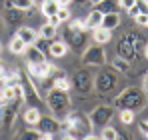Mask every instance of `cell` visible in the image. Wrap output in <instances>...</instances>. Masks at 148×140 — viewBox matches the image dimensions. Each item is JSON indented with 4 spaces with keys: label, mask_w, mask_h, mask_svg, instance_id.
I'll return each mask as SVG.
<instances>
[{
    "label": "cell",
    "mask_w": 148,
    "mask_h": 140,
    "mask_svg": "<svg viewBox=\"0 0 148 140\" xmlns=\"http://www.w3.org/2000/svg\"><path fill=\"white\" fill-rule=\"evenodd\" d=\"M92 122L90 116L82 114V112H72L66 118L60 120V132H64V138H86L92 132Z\"/></svg>",
    "instance_id": "cell-1"
},
{
    "label": "cell",
    "mask_w": 148,
    "mask_h": 140,
    "mask_svg": "<svg viewBox=\"0 0 148 140\" xmlns=\"http://www.w3.org/2000/svg\"><path fill=\"white\" fill-rule=\"evenodd\" d=\"M46 106L52 112V116H56L58 120L66 118L70 114V106H72V100L66 90H58V88H50L46 94Z\"/></svg>",
    "instance_id": "cell-2"
},
{
    "label": "cell",
    "mask_w": 148,
    "mask_h": 140,
    "mask_svg": "<svg viewBox=\"0 0 148 140\" xmlns=\"http://www.w3.org/2000/svg\"><path fill=\"white\" fill-rule=\"evenodd\" d=\"M114 106L118 108H130V110H138V108H144L146 106V94L142 92L140 88H126L116 100H114Z\"/></svg>",
    "instance_id": "cell-3"
},
{
    "label": "cell",
    "mask_w": 148,
    "mask_h": 140,
    "mask_svg": "<svg viewBox=\"0 0 148 140\" xmlns=\"http://www.w3.org/2000/svg\"><path fill=\"white\" fill-rule=\"evenodd\" d=\"M82 64L86 66H104L106 64V50H104V44H92L84 50L82 54Z\"/></svg>",
    "instance_id": "cell-4"
},
{
    "label": "cell",
    "mask_w": 148,
    "mask_h": 140,
    "mask_svg": "<svg viewBox=\"0 0 148 140\" xmlns=\"http://www.w3.org/2000/svg\"><path fill=\"white\" fill-rule=\"evenodd\" d=\"M38 130L42 132V140H50L54 134L60 132V120L56 116H40L38 120Z\"/></svg>",
    "instance_id": "cell-5"
},
{
    "label": "cell",
    "mask_w": 148,
    "mask_h": 140,
    "mask_svg": "<svg viewBox=\"0 0 148 140\" xmlns=\"http://www.w3.org/2000/svg\"><path fill=\"white\" fill-rule=\"evenodd\" d=\"M114 84H116L114 68L112 70H100L98 74H96V78H94V86H96V90L102 92V94L110 92V90L114 88Z\"/></svg>",
    "instance_id": "cell-6"
},
{
    "label": "cell",
    "mask_w": 148,
    "mask_h": 140,
    "mask_svg": "<svg viewBox=\"0 0 148 140\" xmlns=\"http://www.w3.org/2000/svg\"><path fill=\"white\" fill-rule=\"evenodd\" d=\"M110 118H112V108L110 106H96L94 110H92V114H90V122H92V126H106L108 122H110Z\"/></svg>",
    "instance_id": "cell-7"
},
{
    "label": "cell",
    "mask_w": 148,
    "mask_h": 140,
    "mask_svg": "<svg viewBox=\"0 0 148 140\" xmlns=\"http://www.w3.org/2000/svg\"><path fill=\"white\" fill-rule=\"evenodd\" d=\"M134 34L132 32H128V34H124L122 38H120V42H118V56H122L126 60H132L134 58Z\"/></svg>",
    "instance_id": "cell-8"
},
{
    "label": "cell",
    "mask_w": 148,
    "mask_h": 140,
    "mask_svg": "<svg viewBox=\"0 0 148 140\" xmlns=\"http://www.w3.org/2000/svg\"><path fill=\"white\" fill-rule=\"evenodd\" d=\"M54 70H58V68L54 64H50L48 60H42L38 64H28V74L34 76V78H48Z\"/></svg>",
    "instance_id": "cell-9"
},
{
    "label": "cell",
    "mask_w": 148,
    "mask_h": 140,
    "mask_svg": "<svg viewBox=\"0 0 148 140\" xmlns=\"http://www.w3.org/2000/svg\"><path fill=\"white\" fill-rule=\"evenodd\" d=\"M78 90H82V92H88L92 86H94V78L86 72V70H78L76 72V76H74V84Z\"/></svg>",
    "instance_id": "cell-10"
},
{
    "label": "cell",
    "mask_w": 148,
    "mask_h": 140,
    "mask_svg": "<svg viewBox=\"0 0 148 140\" xmlns=\"http://www.w3.org/2000/svg\"><path fill=\"white\" fill-rule=\"evenodd\" d=\"M20 84H22V100H26L30 106H34V102L40 100V94L36 90V86L30 84L28 80H20Z\"/></svg>",
    "instance_id": "cell-11"
},
{
    "label": "cell",
    "mask_w": 148,
    "mask_h": 140,
    "mask_svg": "<svg viewBox=\"0 0 148 140\" xmlns=\"http://www.w3.org/2000/svg\"><path fill=\"white\" fill-rule=\"evenodd\" d=\"M22 56H26V60H28V64H38V62H42V60H46V54H44V52H42L40 48L36 46V44H28Z\"/></svg>",
    "instance_id": "cell-12"
},
{
    "label": "cell",
    "mask_w": 148,
    "mask_h": 140,
    "mask_svg": "<svg viewBox=\"0 0 148 140\" xmlns=\"http://www.w3.org/2000/svg\"><path fill=\"white\" fill-rule=\"evenodd\" d=\"M68 50H70V46H68L66 40H52L50 48H48V54L54 56V58H64L68 54Z\"/></svg>",
    "instance_id": "cell-13"
},
{
    "label": "cell",
    "mask_w": 148,
    "mask_h": 140,
    "mask_svg": "<svg viewBox=\"0 0 148 140\" xmlns=\"http://www.w3.org/2000/svg\"><path fill=\"white\" fill-rule=\"evenodd\" d=\"M16 36H20L26 44H34L38 40V30H34L32 26H20L16 30Z\"/></svg>",
    "instance_id": "cell-14"
},
{
    "label": "cell",
    "mask_w": 148,
    "mask_h": 140,
    "mask_svg": "<svg viewBox=\"0 0 148 140\" xmlns=\"http://www.w3.org/2000/svg\"><path fill=\"white\" fill-rule=\"evenodd\" d=\"M102 12H100L98 8H94V10H90L88 12V16L84 18V22H86V30H94V28H98L102 26Z\"/></svg>",
    "instance_id": "cell-15"
},
{
    "label": "cell",
    "mask_w": 148,
    "mask_h": 140,
    "mask_svg": "<svg viewBox=\"0 0 148 140\" xmlns=\"http://www.w3.org/2000/svg\"><path fill=\"white\" fill-rule=\"evenodd\" d=\"M92 40H94L96 44H106V42H110V40H112V30H108V28H104V26L94 28V30H92Z\"/></svg>",
    "instance_id": "cell-16"
},
{
    "label": "cell",
    "mask_w": 148,
    "mask_h": 140,
    "mask_svg": "<svg viewBox=\"0 0 148 140\" xmlns=\"http://www.w3.org/2000/svg\"><path fill=\"white\" fill-rule=\"evenodd\" d=\"M2 18H4V22H8V24H18V22H22V18H24V10H18V8L10 6V8L4 10Z\"/></svg>",
    "instance_id": "cell-17"
},
{
    "label": "cell",
    "mask_w": 148,
    "mask_h": 140,
    "mask_svg": "<svg viewBox=\"0 0 148 140\" xmlns=\"http://www.w3.org/2000/svg\"><path fill=\"white\" fill-rule=\"evenodd\" d=\"M102 26L108 28V30L118 28V26H120V14H118V12H106V14L102 16Z\"/></svg>",
    "instance_id": "cell-18"
},
{
    "label": "cell",
    "mask_w": 148,
    "mask_h": 140,
    "mask_svg": "<svg viewBox=\"0 0 148 140\" xmlns=\"http://www.w3.org/2000/svg\"><path fill=\"white\" fill-rule=\"evenodd\" d=\"M26 46H28V44H26L20 36H16V34L10 38V44H8L10 52H12V54H16V56H22V54H24V50H26Z\"/></svg>",
    "instance_id": "cell-19"
},
{
    "label": "cell",
    "mask_w": 148,
    "mask_h": 140,
    "mask_svg": "<svg viewBox=\"0 0 148 140\" xmlns=\"http://www.w3.org/2000/svg\"><path fill=\"white\" fill-rule=\"evenodd\" d=\"M56 34H58V26H54V24H50L48 20L40 26V30H38V36H42V38H48V40H54L56 38Z\"/></svg>",
    "instance_id": "cell-20"
},
{
    "label": "cell",
    "mask_w": 148,
    "mask_h": 140,
    "mask_svg": "<svg viewBox=\"0 0 148 140\" xmlns=\"http://www.w3.org/2000/svg\"><path fill=\"white\" fill-rule=\"evenodd\" d=\"M58 8H60V6H58L56 0H42V2H40V12H42L46 18H48V16H54V14L58 12Z\"/></svg>",
    "instance_id": "cell-21"
},
{
    "label": "cell",
    "mask_w": 148,
    "mask_h": 140,
    "mask_svg": "<svg viewBox=\"0 0 148 140\" xmlns=\"http://www.w3.org/2000/svg\"><path fill=\"white\" fill-rule=\"evenodd\" d=\"M40 110L36 108V106H28L26 108V112H24V122L26 124H30V126H36L38 124V120H40Z\"/></svg>",
    "instance_id": "cell-22"
},
{
    "label": "cell",
    "mask_w": 148,
    "mask_h": 140,
    "mask_svg": "<svg viewBox=\"0 0 148 140\" xmlns=\"http://www.w3.org/2000/svg\"><path fill=\"white\" fill-rule=\"evenodd\" d=\"M96 8L102 14H106V12H118V0H102Z\"/></svg>",
    "instance_id": "cell-23"
},
{
    "label": "cell",
    "mask_w": 148,
    "mask_h": 140,
    "mask_svg": "<svg viewBox=\"0 0 148 140\" xmlns=\"http://www.w3.org/2000/svg\"><path fill=\"white\" fill-rule=\"evenodd\" d=\"M112 68L116 72H128L130 70V60H126L122 56H116V58H112Z\"/></svg>",
    "instance_id": "cell-24"
},
{
    "label": "cell",
    "mask_w": 148,
    "mask_h": 140,
    "mask_svg": "<svg viewBox=\"0 0 148 140\" xmlns=\"http://www.w3.org/2000/svg\"><path fill=\"white\" fill-rule=\"evenodd\" d=\"M50 88H58V90H70L72 88V82L66 78V76H58V78H54V82H52V86Z\"/></svg>",
    "instance_id": "cell-25"
},
{
    "label": "cell",
    "mask_w": 148,
    "mask_h": 140,
    "mask_svg": "<svg viewBox=\"0 0 148 140\" xmlns=\"http://www.w3.org/2000/svg\"><path fill=\"white\" fill-rule=\"evenodd\" d=\"M10 6H12V8H18V10L28 12V10H32V8H34V0H10ZM10 6H8V8H10Z\"/></svg>",
    "instance_id": "cell-26"
},
{
    "label": "cell",
    "mask_w": 148,
    "mask_h": 140,
    "mask_svg": "<svg viewBox=\"0 0 148 140\" xmlns=\"http://www.w3.org/2000/svg\"><path fill=\"white\" fill-rule=\"evenodd\" d=\"M118 136H120V134L116 132L114 126H108V124L102 126V132H100V138H102V140H116Z\"/></svg>",
    "instance_id": "cell-27"
},
{
    "label": "cell",
    "mask_w": 148,
    "mask_h": 140,
    "mask_svg": "<svg viewBox=\"0 0 148 140\" xmlns=\"http://www.w3.org/2000/svg\"><path fill=\"white\" fill-rule=\"evenodd\" d=\"M120 122H122V124H132V122H134V110H130V108H120Z\"/></svg>",
    "instance_id": "cell-28"
},
{
    "label": "cell",
    "mask_w": 148,
    "mask_h": 140,
    "mask_svg": "<svg viewBox=\"0 0 148 140\" xmlns=\"http://www.w3.org/2000/svg\"><path fill=\"white\" fill-rule=\"evenodd\" d=\"M56 18L60 20V24H62V22H68V20L72 18L70 8H68V6H60V8H58V12H56Z\"/></svg>",
    "instance_id": "cell-29"
},
{
    "label": "cell",
    "mask_w": 148,
    "mask_h": 140,
    "mask_svg": "<svg viewBox=\"0 0 148 140\" xmlns=\"http://www.w3.org/2000/svg\"><path fill=\"white\" fill-rule=\"evenodd\" d=\"M20 138H42V132L40 130H26V132H22V136Z\"/></svg>",
    "instance_id": "cell-30"
},
{
    "label": "cell",
    "mask_w": 148,
    "mask_h": 140,
    "mask_svg": "<svg viewBox=\"0 0 148 140\" xmlns=\"http://www.w3.org/2000/svg\"><path fill=\"white\" fill-rule=\"evenodd\" d=\"M134 22L138 24V26H146V22H148V14H144V12H138V14L134 16Z\"/></svg>",
    "instance_id": "cell-31"
},
{
    "label": "cell",
    "mask_w": 148,
    "mask_h": 140,
    "mask_svg": "<svg viewBox=\"0 0 148 140\" xmlns=\"http://www.w3.org/2000/svg\"><path fill=\"white\" fill-rule=\"evenodd\" d=\"M136 2H138V0H118V6H120L122 10H128V8L136 6Z\"/></svg>",
    "instance_id": "cell-32"
},
{
    "label": "cell",
    "mask_w": 148,
    "mask_h": 140,
    "mask_svg": "<svg viewBox=\"0 0 148 140\" xmlns=\"http://www.w3.org/2000/svg\"><path fill=\"white\" fill-rule=\"evenodd\" d=\"M136 6H138V10H140V12L148 14V2H146V0H138V2H136Z\"/></svg>",
    "instance_id": "cell-33"
},
{
    "label": "cell",
    "mask_w": 148,
    "mask_h": 140,
    "mask_svg": "<svg viewBox=\"0 0 148 140\" xmlns=\"http://www.w3.org/2000/svg\"><path fill=\"white\" fill-rule=\"evenodd\" d=\"M138 126H140V132H142V134H146V132H148V120H142Z\"/></svg>",
    "instance_id": "cell-34"
},
{
    "label": "cell",
    "mask_w": 148,
    "mask_h": 140,
    "mask_svg": "<svg viewBox=\"0 0 148 140\" xmlns=\"http://www.w3.org/2000/svg\"><path fill=\"white\" fill-rule=\"evenodd\" d=\"M126 12H128V14H130V16H132V18H134V16H136V14H138V12H140V10H138V6H132V8H128V10H126Z\"/></svg>",
    "instance_id": "cell-35"
},
{
    "label": "cell",
    "mask_w": 148,
    "mask_h": 140,
    "mask_svg": "<svg viewBox=\"0 0 148 140\" xmlns=\"http://www.w3.org/2000/svg\"><path fill=\"white\" fill-rule=\"evenodd\" d=\"M56 2H58V6H70L74 0H56Z\"/></svg>",
    "instance_id": "cell-36"
},
{
    "label": "cell",
    "mask_w": 148,
    "mask_h": 140,
    "mask_svg": "<svg viewBox=\"0 0 148 140\" xmlns=\"http://www.w3.org/2000/svg\"><path fill=\"white\" fill-rule=\"evenodd\" d=\"M142 86H144V90H148V74L144 76V82H142Z\"/></svg>",
    "instance_id": "cell-37"
},
{
    "label": "cell",
    "mask_w": 148,
    "mask_h": 140,
    "mask_svg": "<svg viewBox=\"0 0 148 140\" xmlns=\"http://www.w3.org/2000/svg\"><path fill=\"white\" fill-rule=\"evenodd\" d=\"M88 2H90V4H94V6H98V4L102 2V0H88Z\"/></svg>",
    "instance_id": "cell-38"
},
{
    "label": "cell",
    "mask_w": 148,
    "mask_h": 140,
    "mask_svg": "<svg viewBox=\"0 0 148 140\" xmlns=\"http://www.w3.org/2000/svg\"><path fill=\"white\" fill-rule=\"evenodd\" d=\"M142 54H144V56H146V58H148V42H146V44H144V52H142Z\"/></svg>",
    "instance_id": "cell-39"
},
{
    "label": "cell",
    "mask_w": 148,
    "mask_h": 140,
    "mask_svg": "<svg viewBox=\"0 0 148 140\" xmlns=\"http://www.w3.org/2000/svg\"><path fill=\"white\" fill-rule=\"evenodd\" d=\"M74 2H80V4H82V2H84V0H74Z\"/></svg>",
    "instance_id": "cell-40"
},
{
    "label": "cell",
    "mask_w": 148,
    "mask_h": 140,
    "mask_svg": "<svg viewBox=\"0 0 148 140\" xmlns=\"http://www.w3.org/2000/svg\"><path fill=\"white\" fill-rule=\"evenodd\" d=\"M0 54H2V42H0Z\"/></svg>",
    "instance_id": "cell-41"
},
{
    "label": "cell",
    "mask_w": 148,
    "mask_h": 140,
    "mask_svg": "<svg viewBox=\"0 0 148 140\" xmlns=\"http://www.w3.org/2000/svg\"><path fill=\"white\" fill-rule=\"evenodd\" d=\"M0 32H2V22H0Z\"/></svg>",
    "instance_id": "cell-42"
},
{
    "label": "cell",
    "mask_w": 148,
    "mask_h": 140,
    "mask_svg": "<svg viewBox=\"0 0 148 140\" xmlns=\"http://www.w3.org/2000/svg\"><path fill=\"white\" fill-rule=\"evenodd\" d=\"M144 136H146V138H148V132H146V134H144Z\"/></svg>",
    "instance_id": "cell-43"
},
{
    "label": "cell",
    "mask_w": 148,
    "mask_h": 140,
    "mask_svg": "<svg viewBox=\"0 0 148 140\" xmlns=\"http://www.w3.org/2000/svg\"><path fill=\"white\" fill-rule=\"evenodd\" d=\"M144 28H148V22H146V26H144Z\"/></svg>",
    "instance_id": "cell-44"
},
{
    "label": "cell",
    "mask_w": 148,
    "mask_h": 140,
    "mask_svg": "<svg viewBox=\"0 0 148 140\" xmlns=\"http://www.w3.org/2000/svg\"><path fill=\"white\" fill-rule=\"evenodd\" d=\"M0 68H2V62H0Z\"/></svg>",
    "instance_id": "cell-45"
},
{
    "label": "cell",
    "mask_w": 148,
    "mask_h": 140,
    "mask_svg": "<svg viewBox=\"0 0 148 140\" xmlns=\"http://www.w3.org/2000/svg\"><path fill=\"white\" fill-rule=\"evenodd\" d=\"M146 2H148V0H146Z\"/></svg>",
    "instance_id": "cell-46"
}]
</instances>
